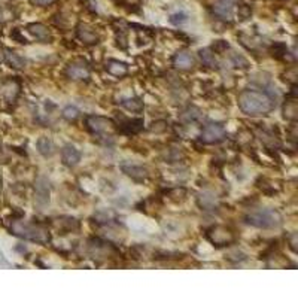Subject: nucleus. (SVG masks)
<instances>
[{
  "instance_id": "39448f33",
  "label": "nucleus",
  "mask_w": 298,
  "mask_h": 298,
  "mask_svg": "<svg viewBox=\"0 0 298 298\" xmlns=\"http://www.w3.org/2000/svg\"><path fill=\"white\" fill-rule=\"evenodd\" d=\"M227 137V130L221 122H209L200 131V142L204 145H218Z\"/></svg>"
},
{
  "instance_id": "f8f14e48",
  "label": "nucleus",
  "mask_w": 298,
  "mask_h": 298,
  "mask_svg": "<svg viewBox=\"0 0 298 298\" xmlns=\"http://www.w3.org/2000/svg\"><path fill=\"white\" fill-rule=\"evenodd\" d=\"M172 63H173V66H175L176 69H179V70H189V69L194 67L195 60H194V57H192V54H191L189 51L182 50V51H178V53L173 56Z\"/></svg>"
},
{
  "instance_id": "9b49d317",
  "label": "nucleus",
  "mask_w": 298,
  "mask_h": 298,
  "mask_svg": "<svg viewBox=\"0 0 298 298\" xmlns=\"http://www.w3.org/2000/svg\"><path fill=\"white\" fill-rule=\"evenodd\" d=\"M81 151L75 145H64L61 149V161L66 167H75L81 161Z\"/></svg>"
},
{
  "instance_id": "2eb2a0df",
  "label": "nucleus",
  "mask_w": 298,
  "mask_h": 298,
  "mask_svg": "<svg viewBox=\"0 0 298 298\" xmlns=\"http://www.w3.org/2000/svg\"><path fill=\"white\" fill-rule=\"evenodd\" d=\"M27 32L41 42H50L51 41V33L48 30V27L42 23H32L27 26Z\"/></svg>"
},
{
  "instance_id": "c756f323",
  "label": "nucleus",
  "mask_w": 298,
  "mask_h": 298,
  "mask_svg": "<svg viewBox=\"0 0 298 298\" xmlns=\"http://www.w3.org/2000/svg\"><path fill=\"white\" fill-rule=\"evenodd\" d=\"M166 130H167V122H164V121H157L151 125V131H154V133H163Z\"/></svg>"
},
{
  "instance_id": "cd10ccee",
  "label": "nucleus",
  "mask_w": 298,
  "mask_h": 298,
  "mask_svg": "<svg viewBox=\"0 0 298 298\" xmlns=\"http://www.w3.org/2000/svg\"><path fill=\"white\" fill-rule=\"evenodd\" d=\"M186 21H188V15L183 14V12H176V14L170 15V23L175 24V26H182Z\"/></svg>"
},
{
  "instance_id": "4468645a",
  "label": "nucleus",
  "mask_w": 298,
  "mask_h": 298,
  "mask_svg": "<svg viewBox=\"0 0 298 298\" xmlns=\"http://www.w3.org/2000/svg\"><path fill=\"white\" fill-rule=\"evenodd\" d=\"M121 170L124 175H127L128 178H131L136 182H142L149 176V172L146 167L143 166H136V164H124L121 166Z\"/></svg>"
},
{
  "instance_id": "f704fd0d",
  "label": "nucleus",
  "mask_w": 298,
  "mask_h": 298,
  "mask_svg": "<svg viewBox=\"0 0 298 298\" xmlns=\"http://www.w3.org/2000/svg\"><path fill=\"white\" fill-rule=\"evenodd\" d=\"M2 17H3V14H2V8H0V20H2Z\"/></svg>"
},
{
  "instance_id": "f257e3e1",
  "label": "nucleus",
  "mask_w": 298,
  "mask_h": 298,
  "mask_svg": "<svg viewBox=\"0 0 298 298\" xmlns=\"http://www.w3.org/2000/svg\"><path fill=\"white\" fill-rule=\"evenodd\" d=\"M237 105L240 111L249 117H262L268 115L274 109V99L264 93L256 90H244L238 94Z\"/></svg>"
},
{
  "instance_id": "6ab92c4d",
  "label": "nucleus",
  "mask_w": 298,
  "mask_h": 298,
  "mask_svg": "<svg viewBox=\"0 0 298 298\" xmlns=\"http://www.w3.org/2000/svg\"><path fill=\"white\" fill-rule=\"evenodd\" d=\"M36 148H38L39 154H41L42 157H45V158L53 157L54 152H56L54 142H53L50 137H45V136H42V137L38 139V142H36Z\"/></svg>"
},
{
  "instance_id": "2f4dec72",
  "label": "nucleus",
  "mask_w": 298,
  "mask_h": 298,
  "mask_svg": "<svg viewBox=\"0 0 298 298\" xmlns=\"http://www.w3.org/2000/svg\"><path fill=\"white\" fill-rule=\"evenodd\" d=\"M289 247L292 249V252H297V234L292 233L291 238H289Z\"/></svg>"
},
{
  "instance_id": "f03ea898",
  "label": "nucleus",
  "mask_w": 298,
  "mask_h": 298,
  "mask_svg": "<svg viewBox=\"0 0 298 298\" xmlns=\"http://www.w3.org/2000/svg\"><path fill=\"white\" fill-rule=\"evenodd\" d=\"M11 233L20 238L29 240L33 243H39V244H47L51 241L50 230L39 222L14 221L11 224Z\"/></svg>"
},
{
  "instance_id": "bb28decb",
  "label": "nucleus",
  "mask_w": 298,
  "mask_h": 298,
  "mask_svg": "<svg viewBox=\"0 0 298 298\" xmlns=\"http://www.w3.org/2000/svg\"><path fill=\"white\" fill-rule=\"evenodd\" d=\"M94 218L97 219L99 224H112L114 222V213L108 212V210H100L97 215H94Z\"/></svg>"
},
{
  "instance_id": "4be33fe9",
  "label": "nucleus",
  "mask_w": 298,
  "mask_h": 298,
  "mask_svg": "<svg viewBox=\"0 0 298 298\" xmlns=\"http://www.w3.org/2000/svg\"><path fill=\"white\" fill-rule=\"evenodd\" d=\"M201 118V111L195 106H188L185 111H182V114L179 115V119L185 124H192L200 121Z\"/></svg>"
},
{
  "instance_id": "0eeeda50",
  "label": "nucleus",
  "mask_w": 298,
  "mask_h": 298,
  "mask_svg": "<svg viewBox=\"0 0 298 298\" xmlns=\"http://www.w3.org/2000/svg\"><path fill=\"white\" fill-rule=\"evenodd\" d=\"M90 75H91L90 64L82 59H76L66 66V76L72 81H87Z\"/></svg>"
},
{
  "instance_id": "6e6552de",
  "label": "nucleus",
  "mask_w": 298,
  "mask_h": 298,
  "mask_svg": "<svg viewBox=\"0 0 298 298\" xmlns=\"http://www.w3.org/2000/svg\"><path fill=\"white\" fill-rule=\"evenodd\" d=\"M50 183L45 178H39L35 183V206H38L41 210L45 209L50 204Z\"/></svg>"
},
{
  "instance_id": "473e14b6",
  "label": "nucleus",
  "mask_w": 298,
  "mask_h": 298,
  "mask_svg": "<svg viewBox=\"0 0 298 298\" xmlns=\"http://www.w3.org/2000/svg\"><path fill=\"white\" fill-rule=\"evenodd\" d=\"M54 2V0H32V3L36 6H48Z\"/></svg>"
},
{
  "instance_id": "423d86ee",
  "label": "nucleus",
  "mask_w": 298,
  "mask_h": 298,
  "mask_svg": "<svg viewBox=\"0 0 298 298\" xmlns=\"http://www.w3.org/2000/svg\"><path fill=\"white\" fill-rule=\"evenodd\" d=\"M85 125L93 134H105L115 128V121L102 115H88L85 118Z\"/></svg>"
},
{
  "instance_id": "f3484780",
  "label": "nucleus",
  "mask_w": 298,
  "mask_h": 298,
  "mask_svg": "<svg viewBox=\"0 0 298 298\" xmlns=\"http://www.w3.org/2000/svg\"><path fill=\"white\" fill-rule=\"evenodd\" d=\"M54 225L60 231V234H67V233H72V231H75V230L79 228V222L75 218H70V216H61V218H59L54 222Z\"/></svg>"
},
{
  "instance_id": "72a5a7b5",
  "label": "nucleus",
  "mask_w": 298,
  "mask_h": 298,
  "mask_svg": "<svg viewBox=\"0 0 298 298\" xmlns=\"http://www.w3.org/2000/svg\"><path fill=\"white\" fill-rule=\"evenodd\" d=\"M3 61H5V50L2 45H0V63H3Z\"/></svg>"
},
{
  "instance_id": "b1692460",
  "label": "nucleus",
  "mask_w": 298,
  "mask_h": 298,
  "mask_svg": "<svg viewBox=\"0 0 298 298\" xmlns=\"http://www.w3.org/2000/svg\"><path fill=\"white\" fill-rule=\"evenodd\" d=\"M121 106L124 109H127L128 112H133V114H140L143 111V102L139 99V97H131V99H125L121 102Z\"/></svg>"
},
{
  "instance_id": "a878e982",
  "label": "nucleus",
  "mask_w": 298,
  "mask_h": 298,
  "mask_svg": "<svg viewBox=\"0 0 298 298\" xmlns=\"http://www.w3.org/2000/svg\"><path fill=\"white\" fill-rule=\"evenodd\" d=\"M81 117V112H79V109L78 108H75V106H66L64 109H63V118L64 119H67V121H76L78 118Z\"/></svg>"
},
{
  "instance_id": "393cba45",
  "label": "nucleus",
  "mask_w": 298,
  "mask_h": 298,
  "mask_svg": "<svg viewBox=\"0 0 298 298\" xmlns=\"http://www.w3.org/2000/svg\"><path fill=\"white\" fill-rule=\"evenodd\" d=\"M198 204L204 210H212L216 206V197L210 192H201L198 197Z\"/></svg>"
},
{
  "instance_id": "ddd939ff",
  "label": "nucleus",
  "mask_w": 298,
  "mask_h": 298,
  "mask_svg": "<svg viewBox=\"0 0 298 298\" xmlns=\"http://www.w3.org/2000/svg\"><path fill=\"white\" fill-rule=\"evenodd\" d=\"M0 90H2V96L5 97V100L9 102V103H12L20 96L21 84L17 79H9V81H6V82L2 84V88H0Z\"/></svg>"
},
{
  "instance_id": "aec40b11",
  "label": "nucleus",
  "mask_w": 298,
  "mask_h": 298,
  "mask_svg": "<svg viewBox=\"0 0 298 298\" xmlns=\"http://www.w3.org/2000/svg\"><path fill=\"white\" fill-rule=\"evenodd\" d=\"M143 130V119L142 118H133V119H127L122 125H121V128H119V131L121 133H124V134H137V133H140Z\"/></svg>"
},
{
  "instance_id": "7ed1b4c3",
  "label": "nucleus",
  "mask_w": 298,
  "mask_h": 298,
  "mask_svg": "<svg viewBox=\"0 0 298 298\" xmlns=\"http://www.w3.org/2000/svg\"><path fill=\"white\" fill-rule=\"evenodd\" d=\"M244 222L259 230H274L282 225L283 218L274 209H258L249 212L244 216Z\"/></svg>"
},
{
  "instance_id": "1a4fd4ad",
  "label": "nucleus",
  "mask_w": 298,
  "mask_h": 298,
  "mask_svg": "<svg viewBox=\"0 0 298 298\" xmlns=\"http://www.w3.org/2000/svg\"><path fill=\"white\" fill-rule=\"evenodd\" d=\"M236 5H237V0H216L213 5V12L221 20L233 21Z\"/></svg>"
},
{
  "instance_id": "412c9836",
  "label": "nucleus",
  "mask_w": 298,
  "mask_h": 298,
  "mask_svg": "<svg viewBox=\"0 0 298 298\" xmlns=\"http://www.w3.org/2000/svg\"><path fill=\"white\" fill-rule=\"evenodd\" d=\"M5 61L8 63L9 67L15 69V70H21L26 67L27 61L24 57H21L20 54L14 53V51H5Z\"/></svg>"
},
{
  "instance_id": "20e7f679",
  "label": "nucleus",
  "mask_w": 298,
  "mask_h": 298,
  "mask_svg": "<svg viewBox=\"0 0 298 298\" xmlns=\"http://www.w3.org/2000/svg\"><path fill=\"white\" fill-rule=\"evenodd\" d=\"M206 237L216 247H227L236 241L234 233L225 225H212L210 228H207Z\"/></svg>"
},
{
  "instance_id": "c85d7f7f",
  "label": "nucleus",
  "mask_w": 298,
  "mask_h": 298,
  "mask_svg": "<svg viewBox=\"0 0 298 298\" xmlns=\"http://www.w3.org/2000/svg\"><path fill=\"white\" fill-rule=\"evenodd\" d=\"M271 53H273V56L279 57V56H282V54H286V53H288V48H286L283 44H274V45L271 47Z\"/></svg>"
},
{
  "instance_id": "5701e85b",
  "label": "nucleus",
  "mask_w": 298,
  "mask_h": 298,
  "mask_svg": "<svg viewBox=\"0 0 298 298\" xmlns=\"http://www.w3.org/2000/svg\"><path fill=\"white\" fill-rule=\"evenodd\" d=\"M198 56H200L201 63H203L206 67L213 69V67L218 66V60H216V56H215V53L212 51V48H203V50H200Z\"/></svg>"
},
{
  "instance_id": "dca6fc26",
  "label": "nucleus",
  "mask_w": 298,
  "mask_h": 298,
  "mask_svg": "<svg viewBox=\"0 0 298 298\" xmlns=\"http://www.w3.org/2000/svg\"><path fill=\"white\" fill-rule=\"evenodd\" d=\"M105 69L109 75H112L115 78H124L128 73V66L119 60H108Z\"/></svg>"
},
{
  "instance_id": "a211bd4d",
  "label": "nucleus",
  "mask_w": 298,
  "mask_h": 298,
  "mask_svg": "<svg viewBox=\"0 0 298 298\" xmlns=\"http://www.w3.org/2000/svg\"><path fill=\"white\" fill-rule=\"evenodd\" d=\"M283 118L288 121H295L298 117V105H297V99L295 94L292 93L291 96L286 97V102L283 105Z\"/></svg>"
},
{
  "instance_id": "7c9ffc66",
  "label": "nucleus",
  "mask_w": 298,
  "mask_h": 298,
  "mask_svg": "<svg viewBox=\"0 0 298 298\" xmlns=\"http://www.w3.org/2000/svg\"><path fill=\"white\" fill-rule=\"evenodd\" d=\"M227 48H228V44H227L225 41H216V44L213 45L212 51L216 54V53H222V51H225Z\"/></svg>"
},
{
  "instance_id": "9d476101",
  "label": "nucleus",
  "mask_w": 298,
  "mask_h": 298,
  "mask_svg": "<svg viewBox=\"0 0 298 298\" xmlns=\"http://www.w3.org/2000/svg\"><path fill=\"white\" fill-rule=\"evenodd\" d=\"M76 36L85 45H97L99 41H100L97 32L90 24H85V23L78 24V27H76Z\"/></svg>"
}]
</instances>
